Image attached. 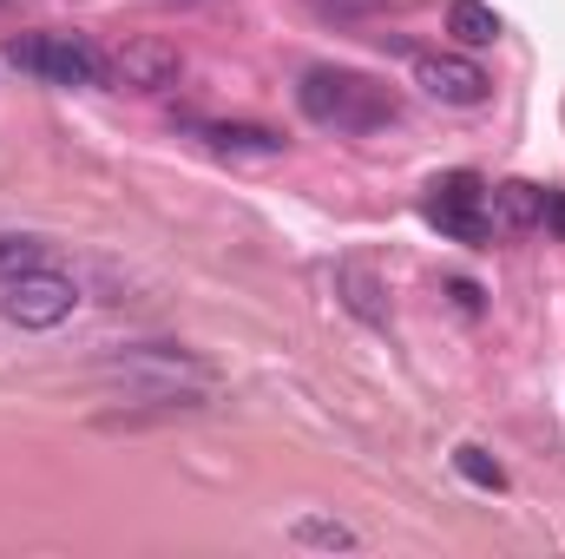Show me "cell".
<instances>
[{
  "mask_svg": "<svg viewBox=\"0 0 565 559\" xmlns=\"http://www.w3.org/2000/svg\"><path fill=\"white\" fill-rule=\"evenodd\" d=\"M99 376L126 395V402H145V409H204L217 395V369L178 342H145V349H126L113 362H99Z\"/></svg>",
  "mask_w": 565,
  "mask_h": 559,
  "instance_id": "cell-1",
  "label": "cell"
},
{
  "mask_svg": "<svg viewBox=\"0 0 565 559\" xmlns=\"http://www.w3.org/2000/svg\"><path fill=\"white\" fill-rule=\"evenodd\" d=\"M296 106H302L309 126L342 133V139L395 126V93L382 80H369V73H349V66H309L296 80Z\"/></svg>",
  "mask_w": 565,
  "mask_h": 559,
  "instance_id": "cell-2",
  "label": "cell"
},
{
  "mask_svg": "<svg viewBox=\"0 0 565 559\" xmlns=\"http://www.w3.org/2000/svg\"><path fill=\"white\" fill-rule=\"evenodd\" d=\"M7 66L46 80V86H99L106 80V53L86 33H20L7 40Z\"/></svg>",
  "mask_w": 565,
  "mask_h": 559,
  "instance_id": "cell-3",
  "label": "cell"
},
{
  "mask_svg": "<svg viewBox=\"0 0 565 559\" xmlns=\"http://www.w3.org/2000/svg\"><path fill=\"white\" fill-rule=\"evenodd\" d=\"M73 309H79V283L66 277V271H26V277H7L0 283V316L13 323V329H26V336H46V329H60V323H73Z\"/></svg>",
  "mask_w": 565,
  "mask_h": 559,
  "instance_id": "cell-4",
  "label": "cell"
},
{
  "mask_svg": "<svg viewBox=\"0 0 565 559\" xmlns=\"http://www.w3.org/2000/svg\"><path fill=\"white\" fill-rule=\"evenodd\" d=\"M434 198H427V224L440 231V238H454V244H493V211H487V184L473 178V171H447V178H434L427 184Z\"/></svg>",
  "mask_w": 565,
  "mask_h": 559,
  "instance_id": "cell-5",
  "label": "cell"
},
{
  "mask_svg": "<svg viewBox=\"0 0 565 559\" xmlns=\"http://www.w3.org/2000/svg\"><path fill=\"white\" fill-rule=\"evenodd\" d=\"M415 86L427 99H440V106H480L493 93L487 66L467 60V53H415Z\"/></svg>",
  "mask_w": 565,
  "mask_h": 559,
  "instance_id": "cell-6",
  "label": "cell"
},
{
  "mask_svg": "<svg viewBox=\"0 0 565 559\" xmlns=\"http://www.w3.org/2000/svg\"><path fill=\"white\" fill-rule=\"evenodd\" d=\"M113 73H119V86H132V93H171V86L184 80V53H178L171 40H158V33H139V40H126V46L113 53Z\"/></svg>",
  "mask_w": 565,
  "mask_h": 559,
  "instance_id": "cell-7",
  "label": "cell"
},
{
  "mask_svg": "<svg viewBox=\"0 0 565 559\" xmlns=\"http://www.w3.org/2000/svg\"><path fill=\"white\" fill-rule=\"evenodd\" d=\"M191 133L211 145V151H231V158H277L282 145H289L282 133H270V126H244V119H198Z\"/></svg>",
  "mask_w": 565,
  "mask_h": 559,
  "instance_id": "cell-8",
  "label": "cell"
},
{
  "mask_svg": "<svg viewBox=\"0 0 565 559\" xmlns=\"http://www.w3.org/2000/svg\"><path fill=\"white\" fill-rule=\"evenodd\" d=\"M487 211H493V231H540L546 224V191L513 178V184L487 191Z\"/></svg>",
  "mask_w": 565,
  "mask_h": 559,
  "instance_id": "cell-9",
  "label": "cell"
},
{
  "mask_svg": "<svg viewBox=\"0 0 565 559\" xmlns=\"http://www.w3.org/2000/svg\"><path fill=\"white\" fill-rule=\"evenodd\" d=\"M447 33H454L460 46H493L507 27H500V13H493L487 0H447Z\"/></svg>",
  "mask_w": 565,
  "mask_h": 559,
  "instance_id": "cell-10",
  "label": "cell"
},
{
  "mask_svg": "<svg viewBox=\"0 0 565 559\" xmlns=\"http://www.w3.org/2000/svg\"><path fill=\"white\" fill-rule=\"evenodd\" d=\"M335 296H342V303H349V309H355L362 323H375V329L388 323V303H382V283L369 277L362 264H335Z\"/></svg>",
  "mask_w": 565,
  "mask_h": 559,
  "instance_id": "cell-11",
  "label": "cell"
},
{
  "mask_svg": "<svg viewBox=\"0 0 565 559\" xmlns=\"http://www.w3.org/2000/svg\"><path fill=\"white\" fill-rule=\"evenodd\" d=\"M46 264V238H26V231H0V283L26 277Z\"/></svg>",
  "mask_w": 565,
  "mask_h": 559,
  "instance_id": "cell-12",
  "label": "cell"
},
{
  "mask_svg": "<svg viewBox=\"0 0 565 559\" xmlns=\"http://www.w3.org/2000/svg\"><path fill=\"white\" fill-rule=\"evenodd\" d=\"M289 540H296V547H322V553H349V547H355V527H342V520H316V514H309V520L289 527Z\"/></svg>",
  "mask_w": 565,
  "mask_h": 559,
  "instance_id": "cell-13",
  "label": "cell"
},
{
  "mask_svg": "<svg viewBox=\"0 0 565 559\" xmlns=\"http://www.w3.org/2000/svg\"><path fill=\"white\" fill-rule=\"evenodd\" d=\"M454 467H460L473 487H507V467H500L487 447H473V441H467V447H454Z\"/></svg>",
  "mask_w": 565,
  "mask_h": 559,
  "instance_id": "cell-14",
  "label": "cell"
},
{
  "mask_svg": "<svg viewBox=\"0 0 565 559\" xmlns=\"http://www.w3.org/2000/svg\"><path fill=\"white\" fill-rule=\"evenodd\" d=\"M546 224H553V231H565V198H559V191H546Z\"/></svg>",
  "mask_w": 565,
  "mask_h": 559,
  "instance_id": "cell-15",
  "label": "cell"
}]
</instances>
